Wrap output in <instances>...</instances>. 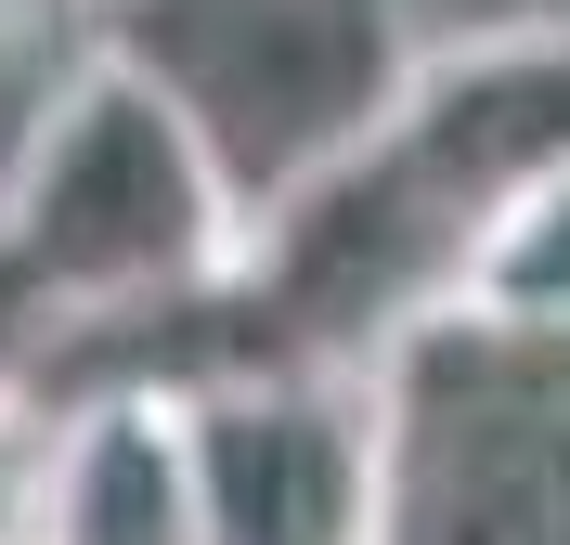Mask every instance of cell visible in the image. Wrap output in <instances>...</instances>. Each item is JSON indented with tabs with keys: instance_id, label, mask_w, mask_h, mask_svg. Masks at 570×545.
<instances>
[{
	"instance_id": "8992f818",
	"label": "cell",
	"mask_w": 570,
	"mask_h": 545,
	"mask_svg": "<svg viewBox=\"0 0 570 545\" xmlns=\"http://www.w3.org/2000/svg\"><path fill=\"white\" fill-rule=\"evenodd\" d=\"M52 402V455H39V545H208L195 494V416L156 377H91Z\"/></svg>"
},
{
	"instance_id": "ba28073f",
	"label": "cell",
	"mask_w": 570,
	"mask_h": 545,
	"mask_svg": "<svg viewBox=\"0 0 570 545\" xmlns=\"http://www.w3.org/2000/svg\"><path fill=\"white\" fill-rule=\"evenodd\" d=\"M402 52H480V39H570V0H390Z\"/></svg>"
},
{
	"instance_id": "52a82bcc",
	"label": "cell",
	"mask_w": 570,
	"mask_h": 545,
	"mask_svg": "<svg viewBox=\"0 0 570 545\" xmlns=\"http://www.w3.org/2000/svg\"><path fill=\"white\" fill-rule=\"evenodd\" d=\"M454 312L493 338H570V169H544L532 195H505L480 221V247L454 273Z\"/></svg>"
},
{
	"instance_id": "9c48e42d",
	"label": "cell",
	"mask_w": 570,
	"mask_h": 545,
	"mask_svg": "<svg viewBox=\"0 0 570 545\" xmlns=\"http://www.w3.org/2000/svg\"><path fill=\"white\" fill-rule=\"evenodd\" d=\"M39 455H52V402L13 377L0 390V545H39Z\"/></svg>"
},
{
	"instance_id": "8fae6325",
	"label": "cell",
	"mask_w": 570,
	"mask_h": 545,
	"mask_svg": "<svg viewBox=\"0 0 570 545\" xmlns=\"http://www.w3.org/2000/svg\"><path fill=\"white\" fill-rule=\"evenodd\" d=\"M66 13H78V27H105V13H117V0H66Z\"/></svg>"
},
{
	"instance_id": "7a4b0ae2",
	"label": "cell",
	"mask_w": 570,
	"mask_h": 545,
	"mask_svg": "<svg viewBox=\"0 0 570 545\" xmlns=\"http://www.w3.org/2000/svg\"><path fill=\"white\" fill-rule=\"evenodd\" d=\"M91 39L195 117L247 221L285 208L312 169H337L415 66L390 0H117Z\"/></svg>"
},
{
	"instance_id": "30bf717a",
	"label": "cell",
	"mask_w": 570,
	"mask_h": 545,
	"mask_svg": "<svg viewBox=\"0 0 570 545\" xmlns=\"http://www.w3.org/2000/svg\"><path fill=\"white\" fill-rule=\"evenodd\" d=\"M13 377H27V351H13V312H0V390H13Z\"/></svg>"
},
{
	"instance_id": "5b68a950",
	"label": "cell",
	"mask_w": 570,
	"mask_h": 545,
	"mask_svg": "<svg viewBox=\"0 0 570 545\" xmlns=\"http://www.w3.org/2000/svg\"><path fill=\"white\" fill-rule=\"evenodd\" d=\"M363 156L415 195L454 247H480V221L505 195H532L570 169V39H480V52H415L390 117L363 130Z\"/></svg>"
},
{
	"instance_id": "6da1fadb",
	"label": "cell",
	"mask_w": 570,
	"mask_h": 545,
	"mask_svg": "<svg viewBox=\"0 0 570 545\" xmlns=\"http://www.w3.org/2000/svg\"><path fill=\"white\" fill-rule=\"evenodd\" d=\"M247 286V195L195 144V117L105 39L39 91L0 169V312L27 338H130V363ZM105 363V377H130Z\"/></svg>"
},
{
	"instance_id": "3957f363",
	"label": "cell",
	"mask_w": 570,
	"mask_h": 545,
	"mask_svg": "<svg viewBox=\"0 0 570 545\" xmlns=\"http://www.w3.org/2000/svg\"><path fill=\"white\" fill-rule=\"evenodd\" d=\"M363 545H570V338H493L441 312L376 377Z\"/></svg>"
},
{
	"instance_id": "277c9868",
	"label": "cell",
	"mask_w": 570,
	"mask_h": 545,
	"mask_svg": "<svg viewBox=\"0 0 570 545\" xmlns=\"http://www.w3.org/2000/svg\"><path fill=\"white\" fill-rule=\"evenodd\" d=\"M181 416H195L208 545H363V507H376V402H363V377L259 363V377L181 390Z\"/></svg>"
}]
</instances>
